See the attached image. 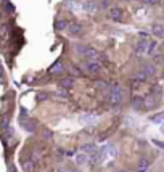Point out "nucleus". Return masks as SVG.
I'll return each mask as SVG.
<instances>
[{"instance_id":"1","label":"nucleus","mask_w":164,"mask_h":172,"mask_svg":"<svg viewBox=\"0 0 164 172\" xmlns=\"http://www.w3.org/2000/svg\"><path fill=\"white\" fill-rule=\"evenodd\" d=\"M122 101V90L121 85L114 84L111 88H109V105L111 106H119Z\"/></svg>"},{"instance_id":"2","label":"nucleus","mask_w":164,"mask_h":172,"mask_svg":"<svg viewBox=\"0 0 164 172\" xmlns=\"http://www.w3.org/2000/svg\"><path fill=\"white\" fill-rule=\"evenodd\" d=\"M84 71H87V73H90V74H97L98 71H100V68H101V64L98 63V61H87V63H84Z\"/></svg>"},{"instance_id":"3","label":"nucleus","mask_w":164,"mask_h":172,"mask_svg":"<svg viewBox=\"0 0 164 172\" xmlns=\"http://www.w3.org/2000/svg\"><path fill=\"white\" fill-rule=\"evenodd\" d=\"M68 32L71 34L73 37H81L82 34H84V27L81 24H77V23H73V24H68Z\"/></svg>"},{"instance_id":"4","label":"nucleus","mask_w":164,"mask_h":172,"mask_svg":"<svg viewBox=\"0 0 164 172\" xmlns=\"http://www.w3.org/2000/svg\"><path fill=\"white\" fill-rule=\"evenodd\" d=\"M109 18L114 19V21H121L122 19V8H119V6L109 8Z\"/></svg>"},{"instance_id":"5","label":"nucleus","mask_w":164,"mask_h":172,"mask_svg":"<svg viewBox=\"0 0 164 172\" xmlns=\"http://www.w3.org/2000/svg\"><path fill=\"white\" fill-rule=\"evenodd\" d=\"M151 32H153V36H156L158 39H163L164 37V26L161 23H155V24L151 26Z\"/></svg>"},{"instance_id":"6","label":"nucleus","mask_w":164,"mask_h":172,"mask_svg":"<svg viewBox=\"0 0 164 172\" xmlns=\"http://www.w3.org/2000/svg\"><path fill=\"white\" fill-rule=\"evenodd\" d=\"M140 71H142V73L146 76V79H150L151 76L156 74V66H155V64H143Z\"/></svg>"},{"instance_id":"7","label":"nucleus","mask_w":164,"mask_h":172,"mask_svg":"<svg viewBox=\"0 0 164 172\" xmlns=\"http://www.w3.org/2000/svg\"><path fill=\"white\" fill-rule=\"evenodd\" d=\"M84 56L87 58L88 61H97L98 58L101 56V55L98 53V51L95 50V49H87V50H85V53H84Z\"/></svg>"},{"instance_id":"8","label":"nucleus","mask_w":164,"mask_h":172,"mask_svg":"<svg viewBox=\"0 0 164 172\" xmlns=\"http://www.w3.org/2000/svg\"><path fill=\"white\" fill-rule=\"evenodd\" d=\"M60 87L63 88V90H69V88L74 87V79L73 77H63L60 81Z\"/></svg>"},{"instance_id":"9","label":"nucleus","mask_w":164,"mask_h":172,"mask_svg":"<svg viewBox=\"0 0 164 172\" xmlns=\"http://www.w3.org/2000/svg\"><path fill=\"white\" fill-rule=\"evenodd\" d=\"M82 8H84L87 13H93V11L98 10V6H97V3H95L93 0H87V2L82 3Z\"/></svg>"},{"instance_id":"10","label":"nucleus","mask_w":164,"mask_h":172,"mask_svg":"<svg viewBox=\"0 0 164 172\" xmlns=\"http://www.w3.org/2000/svg\"><path fill=\"white\" fill-rule=\"evenodd\" d=\"M146 45H148V40H145V39H140L138 42H137V47H135V50H137V55H142V53H145V50H146Z\"/></svg>"},{"instance_id":"11","label":"nucleus","mask_w":164,"mask_h":172,"mask_svg":"<svg viewBox=\"0 0 164 172\" xmlns=\"http://www.w3.org/2000/svg\"><path fill=\"white\" fill-rule=\"evenodd\" d=\"M150 167V161L146 158H140L138 159V171H148Z\"/></svg>"},{"instance_id":"12","label":"nucleus","mask_w":164,"mask_h":172,"mask_svg":"<svg viewBox=\"0 0 164 172\" xmlns=\"http://www.w3.org/2000/svg\"><path fill=\"white\" fill-rule=\"evenodd\" d=\"M156 45H158V44H156V40H153L151 44H148V45H146V50H145V53H146V55H150V56H151V55H155Z\"/></svg>"},{"instance_id":"13","label":"nucleus","mask_w":164,"mask_h":172,"mask_svg":"<svg viewBox=\"0 0 164 172\" xmlns=\"http://www.w3.org/2000/svg\"><path fill=\"white\" fill-rule=\"evenodd\" d=\"M66 26H68V23L64 21V19H58V21L55 23V29L56 31H64L66 29Z\"/></svg>"},{"instance_id":"14","label":"nucleus","mask_w":164,"mask_h":172,"mask_svg":"<svg viewBox=\"0 0 164 172\" xmlns=\"http://www.w3.org/2000/svg\"><path fill=\"white\" fill-rule=\"evenodd\" d=\"M87 158L88 156H85L84 153H79V154H76V163L79 164V166H82V164L87 163Z\"/></svg>"},{"instance_id":"15","label":"nucleus","mask_w":164,"mask_h":172,"mask_svg":"<svg viewBox=\"0 0 164 172\" xmlns=\"http://www.w3.org/2000/svg\"><path fill=\"white\" fill-rule=\"evenodd\" d=\"M63 71H64V66L61 63H56L52 69H50V73H52V74H58V73H63Z\"/></svg>"},{"instance_id":"16","label":"nucleus","mask_w":164,"mask_h":172,"mask_svg":"<svg viewBox=\"0 0 164 172\" xmlns=\"http://www.w3.org/2000/svg\"><path fill=\"white\" fill-rule=\"evenodd\" d=\"M36 100L39 103L45 101V100H48V93H47V92H39V93H37V97H36Z\"/></svg>"},{"instance_id":"17","label":"nucleus","mask_w":164,"mask_h":172,"mask_svg":"<svg viewBox=\"0 0 164 172\" xmlns=\"http://www.w3.org/2000/svg\"><path fill=\"white\" fill-rule=\"evenodd\" d=\"M153 63H155L156 66H159V64L163 63V55H161V53H156V55H153Z\"/></svg>"},{"instance_id":"18","label":"nucleus","mask_w":164,"mask_h":172,"mask_svg":"<svg viewBox=\"0 0 164 172\" xmlns=\"http://www.w3.org/2000/svg\"><path fill=\"white\" fill-rule=\"evenodd\" d=\"M82 151H84V153H93V151H95V146L90 145V143H87V145H82Z\"/></svg>"},{"instance_id":"19","label":"nucleus","mask_w":164,"mask_h":172,"mask_svg":"<svg viewBox=\"0 0 164 172\" xmlns=\"http://www.w3.org/2000/svg\"><path fill=\"white\" fill-rule=\"evenodd\" d=\"M74 49H76V51H77L79 55H84L85 50H87V47H85V45H81V44H76V45H74Z\"/></svg>"},{"instance_id":"20","label":"nucleus","mask_w":164,"mask_h":172,"mask_svg":"<svg viewBox=\"0 0 164 172\" xmlns=\"http://www.w3.org/2000/svg\"><path fill=\"white\" fill-rule=\"evenodd\" d=\"M109 2H111V0H101V3L100 5H97V6L98 8H101V10H106V8H109V5H111Z\"/></svg>"},{"instance_id":"21","label":"nucleus","mask_w":164,"mask_h":172,"mask_svg":"<svg viewBox=\"0 0 164 172\" xmlns=\"http://www.w3.org/2000/svg\"><path fill=\"white\" fill-rule=\"evenodd\" d=\"M135 77H137V81H138V82H145V81H146V76L143 74L142 71H138V73H137V76H135Z\"/></svg>"},{"instance_id":"22","label":"nucleus","mask_w":164,"mask_h":172,"mask_svg":"<svg viewBox=\"0 0 164 172\" xmlns=\"http://www.w3.org/2000/svg\"><path fill=\"white\" fill-rule=\"evenodd\" d=\"M142 3H145V5H158V3H161V0H142Z\"/></svg>"},{"instance_id":"23","label":"nucleus","mask_w":164,"mask_h":172,"mask_svg":"<svg viewBox=\"0 0 164 172\" xmlns=\"http://www.w3.org/2000/svg\"><path fill=\"white\" fill-rule=\"evenodd\" d=\"M142 105H143V100L142 98H134V106H135V108H142Z\"/></svg>"},{"instance_id":"24","label":"nucleus","mask_w":164,"mask_h":172,"mask_svg":"<svg viewBox=\"0 0 164 172\" xmlns=\"http://www.w3.org/2000/svg\"><path fill=\"white\" fill-rule=\"evenodd\" d=\"M42 135H43V138H52L53 132H52V130H48V129H47V130H43V133H42Z\"/></svg>"},{"instance_id":"25","label":"nucleus","mask_w":164,"mask_h":172,"mask_svg":"<svg viewBox=\"0 0 164 172\" xmlns=\"http://www.w3.org/2000/svg\"><path fill=\"white\" fill-rule=\"evenodd\" d=\"M56 97H60V98H68V93H66V92H56Z\"/></svg>"},{"instance_id":"26","label":"nucleus","mask_w":164,"mask_h":172,"mask_svg":"<svg viewBox=\"0 0 164 172\" xmlns=\"http://www.w3.org/2000/svg\"><path fill=\"white\" fill-rule=\"evenodd\" d=\"M5 8H6V10H8V11H13V10H15V6H13V5H11V3H10V2H6V5H5Z\"/></svg>"},{"instance_id":"27","label":"nucleus","mask_w":164,"mask_h":172,"mask_svg":"<svg viewBox=\"0 0 164 172\" xmlns=\"http://www.w3.org/2000/svg\"><path fill=\"white\" fill-rule=\"evenodd\" d=\"M97 85H98L100 88H103V90H106V88H108V85L105 84V82H97Z\"/></svg>"},{"instance_id":"28","label":"nucleus","mask_w":164,"mask_h":172,"mask_svg":"<svg viewBox=\"0 0 164 172\" xmlns=\"http://www.w3.org/2000/svg\"><path fill=\"white\" fill-rule=\"evenodd\" d=\"M24 169H26L27 172H29L31 169H32V163H26V164H24Z\"/></svg>"},{"instance_id":"29","label":"nucleus","mask_w":164,"mask_h":172,"mask_svg":"<svg viewBox=\"0 0 164 172\" xmlns=\"http://www.w3.org/2000/svg\"><path fill=\"white\" fill-rule=\"evenodd\" d=\"M56 172H69V171H68L66 167H58V169H56Z\"/></svg>"},{"instance_id":"30","label":"nucleus","mask_w":164,"mask_h":172,"mask_svg":"<svg viewBox=\"0 0 164 172\" xmlns=\"http://www.w3.org/2000/svg\"><path fill=\"white\" fill-rule=\"evenodd\" d=\"M73 71H74V73H76L77 76H81V74H82V73H81V71H79V69H77V68H76V66H74V68H73Z\"/></svg>"},{"instance_id":"31","label":"nucleus","mask_w":164,"mask_h":172,"mask_svg":"<svg viewBox=\"0 0 164 172\" xmlns=\"http://www.w3.org/2000/svg\"><path fill=\"white\" fill-rule=\"evenodd\" d=\"M124 2H135V0H124Z\"/></svg>"},{"instance_id":"32","label":"nucleus","mask_w":164,"mask_h":172,"mask_svg":"<svg viewBox=\"0 0 164 172\" xmlns=\"http://www.w3.org/2000/svg\"><path fill=\"white\" fill-rule=\"evenodd\" d=\"M118 172H127V171H118Z\"/></svg>"},{"instance_id":"33","label":"nucleus","mask_w":164,"mask_h":172,"mask_svg":"<svg viewBox=\"0 0 164 172\" xmlns=\"http://www.w3.org/2000/svg\"><path fill=\"white\" fill-rule=\"evenodd\" d=\"M0 18H2V13H0Z\"/></svg>"}]
</instances>
